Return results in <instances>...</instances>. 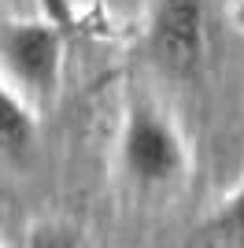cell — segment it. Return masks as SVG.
Wrapping results in <instances>:
<instances>
[{
  "label": "cell",
  "mask_w": 244,
  "mask_h": 248,
  "mask_svg": "<svg viewBox=\"0 0 244 248\" xmlns=\"http://www.w3.org/2000/svg\"><path fill=\"white\" fill-rule=\"evenodd\" d=\"M63 37L67 30H60L45 15L30 22H4L0 26L4 78L33 100H52L63 74Z\"/></svg>",
  "instance_id": "obj_1"
},
{
  "label": "cell",
  "mask_w": 244,
  "mask_h": 248,
  "mask_svg": "<svg viewBox=\"0 0 244 248\" xmlns=\"http://www.w3.org/2000/svg\"><path fill=\"white\" fill-rule=\"evenodd\" d=\"M122 167L126 174L144 189H163L178 182L185 170V148L182 137L167 123V115L148 108V104H133L126 111L122 126Z\"/></svg>",
  "instance_id": "obj_2"
},
{
  "label": "cell",
  "mask_w": 244,
  "mask_h": 248,
  "mask_svg": "<svg viewBox=\"0 0 244 248\" xmlns=\"http://www.w3.org/2000/svg\"><path fill=\"white\" fill-rule=\"evenodd\" d=\"M152 52L174 74H193L207 52L203 0H155L152 4Z\"/></svg>",
  "instance_id": "obj_3"
},
{
  "label": "cell",
  "mask_w": 244,
  "mask_h": 248,
  "mask_svg": "<svg viewBox=\"0 0 244 248\" xmlns=\"http://www.w3.org/2000/svg\"><path fill=\"white\" fill-rule=\"evenodd\" d=\"M33 141V115L22 104V96L11 89V82L0 74V155L22 159Z\"/></svg>",
  "instance_id": "obj_4"
},
{
  "label": "cell",
  "mask_w": 244,
  "mask_h": 248,
  "mask_svg": "<svg viewBox=\"0 0 244 248\" xmlns=\"http://www.w3.org/2000/svg\"><path fill=\"white\" fill-rule=\"evenodd\" d=\"M196 233H203L207 241H226V245H244V186L237 189L233 197L226 200V207L218 211V215L207 222L203 230H196Z\"/></svg>",
  "instance_id": "obj_5"
},
{
  "label": "cell",
  "mask_w": 244,
  "mask_h": 248,
  "mask_svg": "<svg viewBox=\"0 0 244 248\" xmlns=\"http://www.w3.org/2000/svg\"><path fill=\"white\" fill-rule=\"evenodd\" d=\"M37 8L45 19H52L60 30H74L78 19H74V0H37Z\"/></svg>",
  "instance_id": "obj_6"
},
{
  "label": "cell",
  "mask_w": 244,
  "mask_h": 248,
  "mask_svg": "<svg viewBox=\"0 0 244 248\" xmlns=\"http://www.w3.org/2000/svg\"><path fill=\"white\" fill-rule=\"evenodd\" d=\"M30 245H60V248H67V245H78V237H74L71 230H52V226H41V230H33Z\"/></svg>",
  "instance_id": "obj_7"
},
{
  "label": "cell",
  "mask_w": 244,
  "mask_h": 248,
  "mask_svg": "<svg viewBox=\"0 0 244 248\" xmlns=\"http://www.w3.org/2000/svg\"><path fill=\"white\" fill-rule=\"evenodd\" d=\"M241 19H244V0H241Z\"/></svg>",
  "instance_id": "obj_8"
}]
</instances>
